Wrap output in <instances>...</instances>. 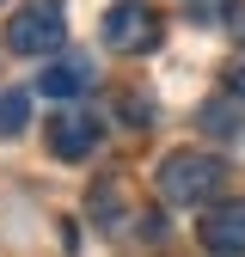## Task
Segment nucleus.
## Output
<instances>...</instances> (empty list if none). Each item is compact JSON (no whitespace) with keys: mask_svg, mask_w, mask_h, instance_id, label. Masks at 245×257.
<instances>
[{"mask_svg":"<svg viewBox=\"0 0 245 257\" xmlns=\"http://www.w3.org/2000/svg\"><path fill=\"white\" fill-rule=\"evenodd\" d=\"M221 178H227V166L214 153H202V147H178V153H166L153 166V190L172 208H208L221 196Z\"/></svg>","mask_w":245,"mask_h":257,"instance_id":"1","label":"nucleus"},{"mask_svg":"<svg viewBox=\"0 0 245 257\" xmlns=\"http://www.w3.org/2000/svg\"><path fill=\"white\" fill-rule=\"evenodd\" d=\"M61 19H68L61 0H25V7L13 13V25H7V43L19 55H55L61 43H68V25Z\"/></svg>","mask_w":245,"mask_h":257,"instance_id":"2","label":"nucleus"},{"mask_svg":"<svg viewBox=\"0 0 245 257\" xmlns=\"http://www.w3.org/2000/svg\"><path fill=\"white\" fill-rule=\"evenodd\" d=\"M160 37H166V19L153 7H141V0H116V7L104 13V43L116 55H153Z\"/></svg>","mask_w":245,"mask_h":257,"instance_id":"3","label":"nucleus"},{"mask_svg":"<svg viewBox=\"0 0 245 257\" xmlns=\"http://www.w3.org/2000/svg\"><path fill=\"white\" fill-rule=\"evenodd\" d=\"M196 239H202V251H208V257H245V196L214 202V208L202 214Z\"/></svg>","mask_w":245,"mask_h":257,"instance_id":"4","label":"nucleus"},{"mask_svg":"<svg viewBox=\"0 0 245 257\" xmlns=\"http://www.w3.org/2000/svg\"><path fill=\"white\" fill-rule=\"evenodd\" d=\"M98 135H104L98 116H86V110H61V116H49V128H43V141H49L55 159H92Z\"/></svg>","mask_w":245,"mask_h":257,"instance_id":"5","label":"nucleus"},{"mask_svg":"<svg viewBox=\"0 0 245 257\" xmlns=\"http://www.w3.org/2000/svg\"><path fill=\"white\" fill-rule=\"evenodd\" d=\"M92 61L86 55H74V61H55V68H43L37 74V92H49V98H80V92H92Z\"/></svg>","mask_w":245,"mask_h":257,"instance_id":"6","label":"nucleus"},{"mask_svg":"<svg viewBox=\"0 0 245 257\" xmlns=\"http://www.w3.org/2000/svg\"><path fill=\"white\" fill-rule=\"evenodd\" d=\"M25 122H31V98L25 92H0V141H13Z\"/></svg>","mask_w":245,"mask_h":257,"instance_id":"7","label":"nucleus"},{"mask_svg":"<svg viewBox=\"0 0 245 257\" xmlns=\"http://www.w3.org/2000/svg\"><path fill=\"white\" fill-rule=\"evenodd\" d=\"M196 122L208 128V135H239V116H233L227 104H202V110H196Z\"/></svg>","mask_w":245,"mask_h":257,"instance_id":"8","label":"nucleus"},{"mask_svg":"<svg viewBox=\"0 0 245 257\" xmlns=\"http://www.w3.org/2000/svg\"><path fill=\"white\" fill-rule=\"evenodd\" d=\"M227 86H233L239 98H245V55H233V68H227Z\"/></svg>","mask_w":245,"mask_h":257,"instance_id":"9","label":"nucleus"}]
</instances>
